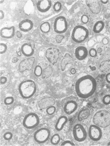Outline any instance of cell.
I'll return each mask as SVG.
<instances>
[{
	"mask_svg": "<svg viewBox=\"0 0 110 146\" xmlns=\"http://www.w3.org/2000/svg\"><path fill=\"white\" fill-rule=\"evenodd\" d=\"M97 88L96 80L90 75L80 78L75 84V91L77 96L80 98L85 99L94 95Z\"/></svg>",
	"mask_w": 110,
	"mask_h": 146,
	"instance_id": "cell-1",
	"label": "cell"
},
{
	"mask_svg": "<svg viewBox=\"0 0 110 146\" xmlns=\"http://www.w3.org/2000/svg\"><path fill=\"white\" fill-rule=\"evenodd\" d=\"M36 91V84L31 80H24L18 86L19 94L24 99H29L33 97Z\"/></svg>",
	"mask_w": 110,
	"mask_h": 146,
	"instance_id": "cell-2",
	"label": "cell"
},
{
	"mask_svg": "<svg viewBox=\"0 0 110 146\" xmlns=\"http://www.w3.org/2000/svg\"><path fill=\"white\" fill-rule=\"evenodd\" d=\"M93 122L95 125L102 128L110 126V112L106 110H101L94 114Z\"/></svg>",
	"mask_w": 110,
	"mask_h": 146,
	"instance_id": "cell-3",
	"label": "cell"
},
{
	"mask_svg": "<svg viewBox=\"0 0 110 146\" xmlns=\"http://www.w3.org/2000/svg\"><path fill=\"white\" fill-rule=\"evenodd\" d=\"M89 31L85 27L77 25L73 28L71 33V39L76 43H82L89 37Z\"/></svg>",
	"mask_w": 110,
	"mask_h": 146,
	"instance_id": "cell-4",
	"label": "cell"
},
{
	"mask_svg": "<svg viewBox=\"0 0 110 146\" xmlns=\"http://www.w3.org/2000/svg\"><path fill=\"white\" fill-rule=\"evenodd\" d=\"M40 119L38 115L35 113L31 112L27 114L23 121V126L28 129H32L39 125Z\"/></svg>",
	"mask_w": 110,
	"mask_h": 146,
	"instance_id": "cell-5",
	"label": "cell"
},
{
	"mask_svg": "<svg viewBox=\"0 0 110 146\" xmlns=\"http://www.w3.org/2000/svg\"><path fill=\"white\" fill-rule=\"evenodd\" d=\"M51 136V131L47 127H41L37 130L34 134V139L36 143L43 144L49 140Z\"/></svg>",
	"mask_w": 110,
	"mask_h": 146,
	"instance_id": "cell-6",
	"label": "cell"
},
{
	"mask_svg": "<svg viewBox=\"0 0 110 146\" xmlns=\"http://www.w3.org/2000/svg\"><path fill=\"white\" fill-rule=\"evenodd\" d=\"M73 137L77 142L81 143L86 140L87 133L84 126L77 123L74 126L73 129Z\"/></svg>",
	"mask_w": 110,
	"mask_h": 146,
	"instance_id": "cell-7",
	"label": "cell"
},
{
	"mask_svg": "<svg viewBox=\"0 0 110 146\" xmlns=\"http://www.w3.org/2000/svg\"><path fill=\"white\" fill-rule=\"evenodd\" d=\"M68 27V23L64 16H59L55 19L54 29L56 33L59 34H63L67 31Z\"/></svg>",
	"mask_w": 110,
	"mask_h": 146,
	"instance_id": "cell-8",
	"label": "cell"
},
{
	"mask_svg": "<svg viewBox=\"0 0 110 146\" xmlns=\"http://www.w3.org/2000/svg\"><path fill=\"white\" fill-rule=\"evenodd\" d=\"M60 56V51L57 48L51 47L47 49L45 56L50 63L54 65L57 63Z\"/></svg>",
	"mask_w": 110,
	"mask_h": 146,
	"instance_id": "cell-9",
	"label": "cell"
},
{
	"mask_svg": "<svg viewBox=\"0 0 110 146\" xmlns=\"http://www.w3.org/2000/svg\"><path fill=\"white\" fill-rule=\"evenodd\" d=\"M88 134L92 141L96 142L100 141L102 136L101 128L95 124L91 125L89 128Z\"/></svg>",
	"mask_w": 110,
	"mask_h": 146,
	"instance_id": "cell-10",
	"label": "cell"
},
{
	"mask_svg": "<svg viewBox=\"0 0 110 146\" xmlns=\"http://www.w3.org/2000/svg\"><path fill=\"white\" fill-rule=\"evenodd\" d=\"M35 62L34 57H30L24 59L21 61L18 65V71L21 73L27 71H30L32 69Z\"/></svg>",
	"mask_w": 110,
	"mask_h": 146,
	"instance_id": "cell-11",
	"label": "cell"
},
{
	"mask_svg": "<svg viewBox=\"0 0 110 146\" xmlns=\"http://www.w3.org/2000/svg\"><path fill=\"white\" fill-rule=\"evenodd\" d=\"M78 108V104L74 100H69L63 106V110L66 115H70L76 112Z\"/></svg>",
	"mask_w": 110,
	"mask_h": 146,
	"instance_id": "cell-12",
	"label": "cell"
},
{
	"mask_svg": "<svg viewBox=\"0 0 110 146\" xmlns=\"http://www.w3.org/2000/svg\"><path fill=\"white\" fill-rule=\"evenodd\" d=\"M52 6V1L50 0H40L37 3V8L39 12L45 13L50 10Z\"/></svg>",
	"mask_w": 110,
	"mask_h": 146,
	"instance_id": "cell-13",
	"label": "cell"
},
{
	"mask_svg": "<svg viewBox=\"0 0 110 146\" xmlns=\"http://www.w3.org/2000/svg\"><path fill=\"white\" fill-rule=\"evenodd\" d=\"M15 28L14 26L5 27L1 29L0 35L4 39H9L15 36Z\"/></svg>",
	"mask_w": 110,
	"mask_h": 146,
	"instance_id": "cell-14",
	"label": "cell"
},
{
	"mask_svg": "<svg viewBox=\"0 0 110 146\" xmlns=\"http://www.w3.org/2000/svg\"><path fill=\"white\" fill-rule=\"evenodd\" d=\"M89 52L86 47L80 46L77 47L75 51V56L79 60H83L87 57Z\"/></svg>",
	"mask_w": 110,
	"mask_h": 146,
	"instance_id": "cell-15",
	"label": "cell"
},
{
	"mask_svg": "<svg viewBox=\"0 0 110 146\" xmlns=\"http://www.w3.org/2000/svg\"><path fill=\"white\" fill-rule=\"evenodd\" d=\"M56 103L55 100L52 97L43 98L38 102V106L40 109H46L48 107L54 106Z\"/></svg>",
	"mask_w": 110,
	"mask_h": 146,
	"instance_id": "cell-16",
	"label": "cell"
},
{
	"mask_svg": "<svg viewBox=\"0 0 110 146\" xmlns=\"http://www.w3.org/2000/svg\"><path fill=\"white\" fill-rule=\"evenodd\" d=\"M33 27V23L31 20L29 19H25L21 21L18 25L19 29L23 32L30 31Z\"/></svg>",
	"mask_w": 110,
	"mask_h": 146,
	"instance_id": "cell-17",
	"label": "cell"
},
{
	"mask_svg": "<svg viewBox=\"0 0 110 146\" xmlns=\"http://www.w3.org/2000/svg\"><path fill=\"white\" fill-rule=\"evenodd\" d=\"M22 54L26 56L30 57L34 53V49L32 46L29 43H25L22 45L21 48Z\"/></svg>",
	"mask_w": 110,
	"mask_h": 146,
	"instance_id": "cell-18",
	"label": "cell"
},
{
	"mask_svg": "<svg viewBox=\"0 0 110 146\" xmlns=\"http://www.w3.org/2000/svg\"><path fill=\"white\" fill-rule=\"evenodd\" d=\"M68 121V119L66 116H60L58 118L57 121L55 125V128L56 130L58 131H60L63 129L64 126L67 123Z\"/></svg>",
	"mask_w": 110,
	"mask_h": 146,
	"instance_id": "cell-19",
	"label": "cell"
},
{
	"mask_svg": "<svg viewBox=\"0 0 110 146\" xmlns=\"http://www.w3.org/2000/svg\"><path fill=\"white\" fill-rule=\"evenodd\" d=\"M105 23L102 21H98L94 24L93 27V32L95 33H100L105 28Z\"/></svg>",
	"mask_w": 110,
	"mask_h": 146,
	"instance_id": "cell-20",
	"label": "cell"
},
{
	"mask_svg": "<svg viewBox=\"0 0 110 146\" xmlns=\"http://www.w3.org/2000/svg\"><path fill=\"white\" fill-rule=\"evenodd\" d=\"M90 114V111L89 109L88 108L82 109L79 112L78 115V120L79 121H82L86 119L89 117Z\"/></svg>",
	"mask_w": 110,
	"mask_h": 146,
	"instance_id": "cell-21",
	"label": "cell"
},
{
	"mask_svg": "<svg viewBox=\"0 0 110 146\" xmlns=\"http://www.w3.org/2000/svg\"><path fill=\"white\" fill-rule=\"evenodd\" d=\"M70 58H71V56L68 53L66 54L64 56L60 63L61 69L62 70H64L65 69V66H66V65L69 63H71V58L68 60Z\"/></svg>",
	"mask_w": 110,
	"mask_h": 146,
	"instance_id": "cell-22",
	"label": "cell"
},
{
	"mask_svg": "<svg viewBox=\"0 0 110 146\" xmlns=\"http://www.w3.org/2000/svg\"><path fill=\"white\" fill-rule=\"evenodd\" d=\"M53 73V69L51 65H48L44 69L42 72V78L43 79H46L50 77Z\"/></svg>",
	"mask_w": 110,
	"mask_h": 146,
	"instance_id": "cell-23",
	"label": "cell"
},
{
	"mask_svg": "<svg viewBox=\"0 0 110 146\" xmlns=\"http://www.w3.org/2000/svg\"><path fill=\"white\" fill-rule=\"evenodd\" d=\"M40 31L44 33H47L50 31L51 29V25L49 22L46 21L40 25Z\"/></svg>",
	"mask_w": 110,
	"mask_h": 146,
	"instance_id": "cell-24",
	"label": "cell"
},
{
	"mask_svg": "<svg viewBox=\"0 0 110 146\" xmlns=\"http://www.w3.org/2000/svg\"><path fill=\"white\" fill-rule=\"evenodd\" d=\"M60 141V136L58 133H55L51 137L50 143L53 145H57Z\"/></svg>",
	"mask_w": 110,
	"mask_h": 146,
	"instance_id": "cell-25",
	"label": "cell"
},
{
	"mask_svg": "<svg viewBox=\"0 0 110 146\" xmlns=\"http://www.w3.org/2000/svg\"><path fill=\"white\" fill-rule=\"evenodd\" d=\"M42 72H43V70L41 66L38 65L36 66L34 70L35 75L38 77H39L42 76Z\"/></svg>",
	"mask_w": 110,
	"mask_h": 146,
	"instance_id": "cell-26",
	"label": "cell"
},
{
	"mask_svg": "<svg viewBox=\"0 0 110 146\" xmlns=\"http://www.w3.org/2000/svg\"><path fill=\"white\" fill-rule=\"evenodd\" d=\"M14 102V98L12 96L6 97L4 100V103L5 105H10L13 104Z\"/></svg>",
	"mask_w": 110,
	"mask_h": 146,
	"instance_id": "cell-27",
	"label": "cell"
},
{
	"mask_svg": "<svg viewBox=\"0 0 110 146\" xmlns=\"http://www.w3.org/2000/svg\"><path fill=\"white\" fill-rule=\"evenodd\" d=\"M13 137V134L11 131H7L4 133L3 135V138L5 140L7 141H10Z\"/></svg>",
	"mask_w": 110,
	"mask_h": 146,
	"instance_id": "cell-28",
	"label": "cell"
},
{
	"mask_svg": "<svg viewBox=\"0 0 110 146\" xmlns=\"http://www.w3.org/2000/svg\"><path fill=\"white\" fill-rule=\"evenodd\" d=\"M62 8V5L61 3L59 1H57L55 3L53 6V9L56 12H58L60 11Z\"/></svg>",
	"mask_w": 110,
	"mask_h": 146,
	"instance_id": "cell-29",
	"label": "cell"
},
{
	"mask_svg": "<svg viewBox=\"0 0 110 146\" xmlns=\"http://www.w3.org/2000/svg\"><path fill=\"white\" fill-rule=\"evenodd\" d=\"M56 108L54 106H50L48 107L46 109V112H47V115H52L56 112Z\"/></svg>",
	"mask_w": 110,
	"mask_h": 146,
	"instance_id": "cell-30",
	"label": "cell"
},
{
	"mask_svg": "<svg viewBox=\"0 0 110 146\" xmlns=\"http://www.w3.org/2000/svg\"><path fill=\"white\" fill-rule=\"evenodd\" d=\"M102 102L105 105L110 104V95L107 94L105 95L102 98Z\"/></svg>",
	"mask_w": 110,
	"mask_h": 146,
	"instance_id": "cell-31",
	"label": "cell"
},
{
	"mask_svg": "<svg viewBox=\"0 0 110 146\" xmlns=\"http://www.w3.org/2000/svg\"><path fill=\"white\" fill-rule=\"evenodd\" d=\"M7 50V45L4 43H1L0 44V53L1 54H4L6 52Z\"/></svg>",
	"mask_w": 110,
	"mask_h": 146,
	"instance_id": "cell-32",
	"label": "cell"
},
{
	"mask_svg": "<svg viewBox=\"0 0 110 146\" xmlns=\"http://www.w3.org/2000/svg\"><path fill=\"white\" fill-rule=\"evenodd\" d=\"M89 54L90 56L92 58L96 57L97 55V50L94 48H92L90 49L89 52Z\"/></svg>",
	"mask_w": 110,
	"mask_h": 146,
	"instance_id": "cell-33",
	"label": "cell"
},
{
	"mask_svg": "<svg viewBox=\"0 0 110 146\" xmlns=\"http://www.w3.org/2000/svg\"><path fill=\"white\" fill-rule=\"evenodd\" d=\"M81 21L83 24H87L89 21V18L86 15H83L81 18Z\"/></svg>",
	"mask_w": 110,
	"mask_h": 146,
	"instance_id": "cell-34",
	"label": "cell"
},
{
	"mask_svg": "<svg viewBox=\"0 0 110 146\" xmlns=\"http://www.w3.org/2000/svg\"><path fill=\"white\" fill-rule=\"evenodd\" d=\"M61 146H75V144L73 143L72 141H69V140H66V141H64L63 142H62V143L61 145Z\"/></svg>",
	"mask_w": 110,
	"mask_h": 146,
	"instance_id": "cell-35",
	"label": "cell"
},
{
	"mask_svg": "<svg viewBox=\"0 0 110 146\" xmlns=\"http://www.w3.org/2000/svg\"><path fill=\"white\" fill-rule=\"evenodd\" d=\"M64 36L60 35H58L56 36V40L58 43H60L64 38Z\"/></svg>",
	"mask_w": 110,
	"mask_h": 146,
	"instance_id": "cell-36",
	"label": "cell"
},
{
	"mask_svg": "<svg viewBox=\"0 0 110 146\" xmlns=\"http://www.w3.org/2000/svg\"><path fill=\"white\" fill-rule=\"evenodd\" d=\"M7 82V78L5 76H1L0 78V82L1 84H4Z\"/></svg>",
	"mask_w": 110,
	"mask_h": 146,
	"instance_id": "cell-37",
	"label": "cell"
},
{
	"mask_svg": "<svg viewBox=\"0 0 110 146\" xmlns=\"http://www.w3.org/2000/svg\"><path fill=\"white\" fill-rule=\"evenodd\" d=\"M106 80L107 83L110 84V73H108L106 75Z\"/></svg>",
	"mask_w": 110,
	"mask_h": 146,
	"instance_id": "cell-38",
	"label": "cell"
},
{
	"mask_svg": "<svg viewBox=\"0 0 110 146\" xmlns=\"http://www.w3.org/2000/svg\"><path fill=\"white\" fill-rule=\"evenodd\" d=\"M102 41V43H103V44L104 45L108 44L109 43V40H108L107 38H106V37H105V38H103Z\"/></svg>",
	"mask_w": 110,
	"mask_h": 146,
	"instance_id": "cell-39",
	"label": "cell"
},
{
	"mask_svg": "<svg viewBox=\"0 0 110 146\" xmlns=\"http://www.w3.org/2000/svg\"><path fill=\"white\" fill-rule=\"evenodd\" d=\"M4 16L5 14L4 13L3 11L1 10H0V19H1V20H2L3 19Z\"/></svg>",
	"mask_w": 110,
	"mask_h": 146,
	"instance_id": "cell-40",
	"label": "cell"
},
{
	"mask_svg": "<svg viewBox=\"0 0 110 146\" xmlns=\"http://www.w3.org/2000/svg\"><path fill=\"white\" fill-rule=\"evenodd\" d=\"M16 36L18 38H21L23 36V35L19 31H17L16 32Z\"/></svg>",
	"mask_w": 110,
	"mask_h": 146,
	"instance_id": "cell-41",
	"label": "cell"
},
{
	"mask_svg": "<svg viewBox=\"0 0 110 146\" xmlns=\"http://www.w3.org/2000/svg\"><path fill=\"white\" fill-rule=\"evenodd\" d=\"M100 2H101L102 4H103L106 5L107 4V3H108L109 2V1H108V0H101Z\"/></svg>",
	"mask_w": 110,
	"mask_h": 146,
	"instance_id": "cell-42",
	"label": "cell"
},
{
	"mask_svg": "<svg viewBox=\"0 0 110 146\" xmlns=\"http://www.w3.org/2000/svg\"><path fill=\"white\" fill-rule=\"evenodd\" d=\"M71 72L72 74H75L76 72V70L74 68H72L71 71Z\"/></svg>",
	"mask_w": 110,
	"mask_h": 146,
	"instance_id": "cell-43",
	"label": "cell"
},
{
	"mask_svg": "<svg viewBox=\"0 0 110 146\" xmlns=\"http://www.w3.org/2000/svg\"><path fill=\"white\" fill-rule=\"evenodd\" d=\"M107 146H110V141L109 142V143H108L107 144Z\"/></svg>",
	"mask_w": 110,
	"mask_h": 146,
	"instance_id": "cell-44",
	"label": "cell"
}]
</instances>
